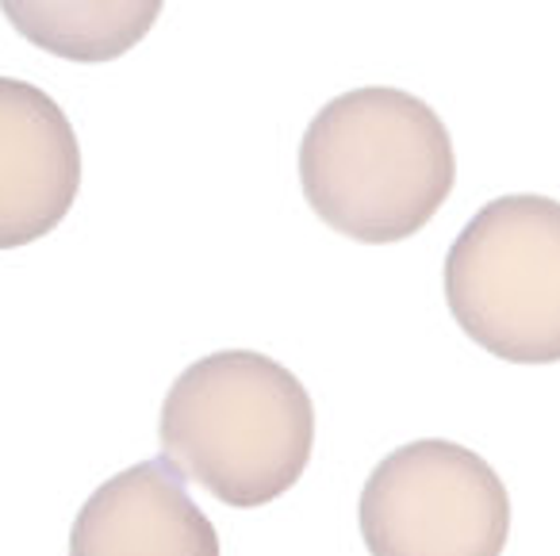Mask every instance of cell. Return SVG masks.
Instances as JSON below:
<instances>
[{
	"mask_svg": "<svg viewBox=\"0 0 560 556\" xmlns=\"http://www.w3.org/2000/svg\"><path fill=\"white\" fill-rule=\"evenodd\" d=\"M158 445L211 499L238 510L269 507L312 464L315 403L289 364L257 349H219L173 380Z\"/></svg>",
	"mask_w": 560,
	"mask_h": 556,
	"instance_id": "2",
	"label": "cell"
},
{
	"mask_svg": "<svg viewBox=\"0 0 560 556\" xmlns=\"http://www.w3.org/2000/svg\"><path fill=\"white\" fill-rule=\"evenodd\" d=\"M358 522L369 556H503L511 495L468 445L419 438L369 472Z\"/></svg>",
	"mask_w": 560,
	"mask_h": 556,
	"instance_id": "4",
	"label": "cell"
},
{
	"mask_svg": "<svg viewBox=\"0 0 560 556\" xmlns=\"http://www.w3.org/2000/svg\"><path fill=\"white\" fill-rule=\"evenodd\" d=\"M70 556H223V545L162 456L116 472L89 495L73 518Z\"/></svg>",
	"mask_w": 560,
	"mask_h": 556,
	"instance_id": "6",
	"label": "cell"
},
{
	"mask_svg": "<svg viewBox=\"0 0 560 556\" xmlns=\"http://www.w3.org/2000/svg\"><path fill=\"white\" fill-rule=\"evenodd\" d=\"M457 181L450 127L404 89L369 85L335 96L300 142L307 208L361 246L419 234Z\"/></svg>",
	"mask_w": 560,
	"mask_h": 556,
	"instance_id": "1",
	"label": "cell"
},
{
	"mask_svg": "<svg viewBox=\"0 0 560 556\" xmlns=\"http://www.w3.org/2000/svg\"><path fill=\"white\" fill-rule=\"evenodd\" d=\"M445 303L468 341L511 364L560 361V200L483 204L445 254Z\"/></svg>",
	"mask_w": 560,
	"mask_h": 556,
	"instance_id": "3",
	"label": "cell"
},
{
	"mask_svg": "<svg viewBox=\"0 0 560 556\" xmlns=\"http://www.w3.org/2000/svg\"><path fill=\"white\" fill-rule=\"evenodd\" d=\"M165 0H0V12L32 47L66 62H116L150 35Z\"/></svg>",
	"mask_w": 560,
	"mask_h": 556,
	"instance_id": "7",
	"label": "cell"
},
{
	"mask_svg": "<svg viewBox=\"0 0 560 556\" xmlns=\"http://www.w3.org/2000/svg\"><path fill=\"white\" fill-rule=\"evenodd\" d=\"M81 188V142L55 96L0 78V250L39 242L70 216Z\"/></svg>",
	"mask_w": 560,
	"mask_h": 556,
	"instance_id": "5",
	"label": "cell"
}]
</instances>
